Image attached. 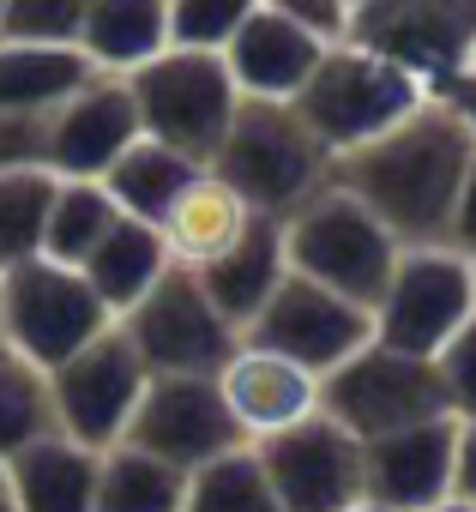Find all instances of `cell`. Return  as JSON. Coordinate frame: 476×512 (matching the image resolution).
Listing matches in <instances>:
<instances>
[{
    "mask_svg": "<svg viewBox=\"0 0 476 512\" xmlns=\"http://www.w3.org/2000/svg\"><path fill=\"white\" fill-rule=\"evenodd\" d=\"M470 157H476L470 127L440 97H428L392 133L338 157L332 181L344 193H356L392 229L398 247H440V241L452 247V211H458V187H464Z\"/></svg>",
    "mask_w": 476,
    "mask_h": 512,
    "instance_id": "6da1fadb",
    "label": "cell"
},
{
    "mask_svg": "<svg viewBox=\"0 0 476 512\" xmlns=\"http://www.w3.org/2000/svg\"><path fill=\"white\" fill-rule=\"evenodd\" d=\"M211 175L242 193L254 217L284 223L320 187H332V151L302 127V115L290 103L242 97V109H235V121L211 157Z\"/></svg>",
    "mask_w": 476,
    "mask_h": 512,
    "instance_id": "7a4b0ae2",
    "label": "cell"
},
{
    "mask_svg": "<svg viewBox=\"0 0 476 512\" xmlns=\"http://www.w3.org/2000/svg\"><path fill=\"white\" fill-rule=\"evenodd\" d=\"M434 91L410 73V67H398V61H386V55H374V49H362V43H332L326 55H320V67L308 73V85L296 91V115H302V127L332 151V163L338 157H350V151H362L368 139H380V133H392L404 115H416L422 103H428Z\"/></svg>",
    "mask_w": 476,
    "mask_h": 512,
    "instance_id": "3957f363",
    "label": "cell"
},
{
    "mask_svg": "<svg viewBox=\"0 0 476 512\" xmlns=\"http://www.w3.org/2000/svg\"><path fill=\"white\" fill-rule=\"evenodd\" d=\"M284 253H290L296 278H308V284H320V290H332V296L374 314V302H380V290H386L404 247L392 241V229L356 193H344L332 181L302 211L284 217Z\"/></svg>",
    "mask_w": 476,
    "mask_h": 512,
    "instance_id": "277c9868",
    "label": "cell"
},
{
    "mask_svg": "<svg viewBox=\"0 0 476 512\" xmlns=\"http://www.w3.org/2000/svg\"><path fill=\"white\" fill-rule=\"evenodd\" d=\"M127 91L139 103L145 139L193 157L199 169H211L235 109H242V91H235L217 49H163L157 61L127 73Z\"/></svg>",
    "mask_w": 476,
    "mask_h": 512,
    "instance_id": "5b68a950",
    "label": "cell"
},
{
    "mask_svg": "<svg viewBox=\"0 0 476 512\" xmlns=\"http://www.w3.org/2000/svg\"><path fill=\"white\" fill-rule=\"evenodd\" d=\"M109 326H115V314L97 302V290L73 266L25 260L13 272H0V338L37 374H55L67 356H79Z\"/></svg>",
    "mask_w": 476,
    "mask_h": 512,
    "instance_id": "8992f818",
    "label": "cell"
},
{
    "mask_svg": "<svg viewBox=\"0 0 476 512\" xmlns=\"http://www.w3.org/2000/svg\"><path fill=\"white\" fill-rule=\"evenodd\" d=\"M470 320H476L470 253H458L446 241L440 247H404L380 302H374V344L434 362Z\"/></svg>",
    "mask_w": 476,
    "mask_h": 512,
    "instance_id": "52a82bcc",
    "label": "cell"
},
{
    "mask_svg": "<svg viewBox=\"0 0 476 512\" xmlns=\"http://www.w3.org/2000/svg\"><path fill=\"white\" fill-rule=\"evenodd\" d=\"M320 416H332L344 434H356L368 446V440L404 434L416 422H440L452 410H446V386H440L434 362L368 344L320 380Z\"/></svg>",
    "mask_w": 476,
    "mask_h": 512,
    "instance_id": "ba28073f",
    "label": "cell"
},
{
    "mask_svg": "<svg viewBox=\"0 0 476 512\" xmlns=\"http://www.w3.org/2000/svg\"><path fill=\"white\" fill-rule=\"evenodd\" d=\"M115 326L139 350L151 380H163V374H223V362L242 344V332L205 302V290L187 266H169Z\"/></svg>",
    "mask_w": 476,
    "mask_h": 512,
    "instance_id": "9c48e42d",
    "label": "cell"
},
{
    "mask_svg": "<svg viewBox=\"0 0 476 512\" xmlns=\"http://www.w3.org/2000/svg\"><path fill=\"white\" fill-rule=\"evenodd\" d=\"M151 374L139 362V350L127 344L121 326H109L103 338H91L79 356H67L55 374H49V404H55V428L91 452H109L121 446L139 398H145Z\"/></svg>",
    "mask_w": 476,
    "mask_h": 512,
    "instance_id": "30bf717a",
    "label": "cell"
},
{
    "mask_svg": "<svg viewBox=\"0 0 476 512\" xmlns=\"http://www.w3.org/2000/svg\"><path fill=\"white\" fill-rule=\"evenodd\" d=\"M121 440L175 464V470H187V476L199 464L235 452V446H248L235 416H229V404H223V392H217V374H163V380H151Z\"/></svg>",
    "mask_w": 476,
    "mask_h": 512,
    "instance_id": "8fae6325",
    "label": "cell"
},
{
    "mask_svg": "<svg viewBox=\"0 0 476 512\" xmlns=\"http://www.w3.org/2000/svg\"><path fill=\"white\" fill-rule=\"evenodd\" d=\"M350 43L410 67L434 91L476 55V0H380L350 13Z\"/></svg>",
    "mask_w": 476,
    "mask_h": 512,
    "instance_id": "7c38bea8",
    "label": "cell"
},
{
    "mask_svg": "<svg viewBox=\"0 0 476 512\" xmlns=\"http://www.w3.org/2000/svg\"><path fill=\"white\" fill-rule=\"evenodd\" d=\"M242 344L278 350V356H290L296 368H308V374L326 380L332 368H344L356 350L374 344V314L290 272V278L278 284V296L260 308V320L242 332Z\"/></svg>",
    "mask_w": 476,
    "mask_h": 512,
    "instance_id": "4fadbf2b",
    "label": "cell"
},
{
    "mask_svg": "<svg viewBox=\"0 0 476 512\" xmlns=\"http://www.w3.org/2000/svg\"><path fill=\"white\" fill-rule=\"evenodd\" d=\"M284 512H350L362 506V440L332 416H308L284 434L254 440Z\"/></svg>",
    "mask_w": 476,
    "mask_h": 512,
    "instance_id": "5bb4252c",
    "label": "cell"
},
{
    "mask_svg": "<svg viewBox=\"0 0 476 512\" xmlns=\"http://www.w3.org/2000/svg\"><path fill=\"white\" fill-rule=\"evenodd\" d=\"M139 103L121 73H97L49 115V175L55 181H103L127 145H139Z\"/></svg>",
    "mask_w": 476,
    "mask_h": 512,
    "instance_id": "9a60e30c",
    "label": "cell"
},
{
    "mask_svg": "<svg viewBox=\"0 0 476 512\" xmlns=\"http://www.w3.org/2000/svg\"><path fill=\"white\" fill-rule=\"evenodd\" d=\"M452 470H458V416L416 422L404 434L362 446V500L392 512H434L440 500H452Z\"/></svg>",
    "mask_w": 476,
    "mask_h": 512,
    "instance_id": "2e32d148",
    "label": "cell"
},
{
    "mask_svg": "<svg viewBox=\"0 0 476 512\" xmlns=\"http://www.w3.org/2000/svg\"><path fill=\"white\" fill-rule=\"evenodd\" d=\"M217 392H223V404H229L248 446L320 416V374H308L290 356L260 350V344H235V356L217 374Z\"/></svg>",
    "mask_w": 476,
    "mask_h": 512,
    "instance_id": "e0dca14e",
    "label": "cell"
},
{
    "mask_svg": "<svg viewBox=\"0 0 476 512\" xmlns=\"http://www.w3.org/2000/svg\"><path fill=\"white\" fill-rule=\"evenodd\" d=\"M332 43H320L314 31H302L296 19L272 13V7H254L248 25L229 37L223 49V67L235 79L242 97H266V103H296V91L308 85V73L320 67Z\"/></svg>",
    "mask_w": 476,
    "mask_h": 512,
    "instance_id": "ac0fdd59",
    "label": "cell"
},
{
    "mask_svg": "<svg viewBox=\"0 0 476 512\" xmlns=\"http://www.w3.org/2000/svg\"><path fill=\"white\" fill-rule=\"evenodd\" d=\"M205 302L235 326V332H248L260 320V308L278 296V284L290 278V253H284V223L278 217H254L248 235L235 241L229 253H217L211 266L193 272Z\"/></svg>",
    "mask_w": 476,
    "mask_h": 512,
    "instance_id": "d6986e66",
    "label": "cell"
},
{
    "mask_svg": "<svg viewBox=\"0 0 476 512\" xmlns=\"http://www.w3.org/2000/svg\"><path fill=\"white\" fill-rule=\"evenodd\" d=\"M97 464L103 452L43 434L19 458H7V500L13 512H97Z\"/></svg>",
    "mask_w": 476,
    "mask_h": 512,
    "instance_id": "ffe728a7",
    "label": "cell"
},
{
    "mask_svg": "<svg viewBox=\"0 0 476 512\" xmlns=\"http://www.w3.org/2000/svg\"><path fill=\"white\" fill-rule=\"evenodd\" d=\"M248 223H254L248 199L235 193V187H223V181L205 169V175L169 205V217L157 223V235H163V247H169V260H175V266L199 272V266L217 260V253H229L235 241H242Z\"/></svg>",
    "mask_w": 476,
    "mask_h": 512,
    "instance_id": "44dd1931",
    "label": "cell"
},
{
    "mask_svg": "<svg viewBox=\"0 0 476 512\" xmlns=\"http://www.w3.org/2000/svg\"><path fill=\"white\" fill-rule=\"evenodd\" d=\"M79 49L97 73H139L169 49V0H91Z\"/></svg>",
    "mask_w": 476,
    "mask_h": 512,
    "instance_id": "7402d4cb",
    "label": "cell"
},
{
    "mask_svg": "<svg viewBox=\"0 0 476 512\" xmlns=\"http://www.w3.org/2000/svg\"><path fill=\"white\" fill-rule=\"evenodd\" d=\"M97 67L85 49H43V43H0V115H55Z\"/></svg>",
    "mask_w": 476,
    "mask_h": 512,
    "instance_id": "603a6c76",
    "label": "cell"
},
{
    "mask_svg": "<svg viewBox=\"0 0 476 512\" xmlns=\"http://www.w3.org/2000/svg\"><path fill=\"white\" fill-rule=\"evenodd\" d=\"M175 260H169V247H163V235L151 229V223H139V217H115V229L97 241V253L85 260V284L97 290V302L121 320L163 272H169Z\"/></svg>",
    "mask_w": 476,
    "mask_h": 512,
    "instance_id": "cb8c5ba5",
    "label": "cell"
},
{
    "mask_svg": "<svg viewBox=\"0 0 476 512\" xmlns=\"http://www.w3.org/2000/svg\"><path fill=\"white\" fill-rule=\"evenodd\" d=\"M205 169L193 163V157H181V151H169V145H157V139H139V145H127L121 151V163L103 175V193L115 199V211L121 217H139V223H163L169 217V205L199 181Z\"/></svg>",
    "mask_w": 476,
    "mask_h": 512,
    "instance_id": "d4e9b609",
    "label": "cell"
},
{
    "mask_svg": "<svg viewBox=\"0 0 476 512\" xmlns=\"http://www.w3.org/2000/svg\"><path fill=\"white\" fill-rule=\"evenodd\" d=\"M187 506V470L139 452V446H109L97 464V512H181Z\"/></svg>",
    "mask_w": 476,
    "mask_h": 512,
    "instance_id": "484cf974",
    "label": "cell"
},
{
    "mask_svg": "<svg viewBox=\"0 0 476 512\" xmlns=\"http://www.w3.org/2000/svg\"><path fill=\"white\" fill-rule=\"evenodd\" d=\"M115 199L103 193V181H61L55 205H49V229H43V260L85 272V260L97 253V241L115 229Z\"/></svg>",
    "mask_w": 476,
    "mask_h": 512,
    "instance_id": "4316f807",
    "label": "cell"
},
{
    "mask_svg": "<svg viewBox=\"0 0 476 512\" xmlns=\"http://www.w3.org/2000/svg\"><path fill=\"white\" fill-rule=\"evenodd\" d=\"M181 512H284L272 494V476L254 446H235L187 476V506Z\"/></svg>",
    "mask_w": 476,
    "mask_h": 512,
    "instance_id": "83f0119b",
    "label": "cell"
},
{
    "mask_svg": "<svg viewBox=\"0 0 476 512\" xmlns=\"http://www.w3.org/2000/svg\"><path fill=\"white\" fill-rule=\"evenodd\" d=\"M55 175L49 169H13L0 175V272H13L25 260H43V229L55 205Z\"/></svg>",
    "mask_w": 476,
    "mask_h": 512,
    "instance_id": "f1b7e54d",
    "label": "cell"
},
{
    "mask_svg": "<svg viewBox=\"0 0 476 512\" xmlns=\"http://www.w3.org/2000/svg\"><path fill=\"white\" fill-rule=\"evenodd\" d=\"M43 434H61L55 404H49V374H37L13 350H0V464L37 446Z\"/></svg>",
    "mask_w": 476,
    "mask_h": 512,
    "instance_id": "f546056e",
    "label": "cell"
},
{
    "mask_svg": "<svg viewBox=\"0 0 476 512\" xmlns=\"http://www.w3.org/2000/svg\"><path fill=\"white\" fill-rule=\"evenodd\" d=\"M91 0H0V43L79 49Z\"/></svg>",
    "mask_w": 476,
    "mask_h": 512,
    "instance_id": "4dcf8cb0",
    "label": "cell"
},
{
    "mask_svg": "<svg viewBox=\"0 0 476 512\" xmlns=\"http://www.w3.org/2000/svg\"><path fill=\"white\" fill-rule=\"evenodd\" d=\"M260 0H169V49H229Z\"/></svg>",
    "mask_w": 476,
    "mask_h": 512,
    "instance_id": "1f68e13d",
    "label": "cell"
},
{
    "mask_svg": "<svg viewBox=\"0 0 476 512\" xmlns=\"http://www.w3.org/2000/svg\"><path fill=\"white\" fill-rule=\"evenodd\" d=\"M434 368H440V386H446V410L458 422H476V320L434 356Z\"/></svg>",
    "mask_w": 476,
    "mask_h": 512,
    "instance_id": "d6a6232c",
    "label": "cell"
},
{
    "mask_svg": "<svg viewBox=\"0 0 476 512\" xmlns=\"http://www.w3.org/2000/svg\"><path fill=\"white\" fill-rule=\"evenodd\" d=\"M49 169V115H0V175Z\"/></svg>",
    "mask_w": 476,
    "mask_h": 512,
    "instance_id": "836d02e7",
    "label": "cell"
},
{
    "mask_svg": "<svg viewBox=\"0 0 476 512\" xmlns=\"http://www.w3.org/2000/svg\"><path fill=\"white\" fill-rule=\"evenodd\" d=\"M260 7L296 19V25L314 31L320 43H344V37H350V7H344V0H260Z\"/></svg>",
    "mask_w": 476,
    "mask_h": 512,
    "instance_id": "e575fe53",
    "label": "cell"
},
{
    "mask_svg": "<svg viewBox=\"0 0 476 512\" xmlns=\"http://www.w3.org/2000/svg\"><path fill=\"white\" fill-rule=\"evenodd\" d=\"M434 97H440V103L470 127V139H476V67H464V73H452L446 85H434Z\"/></svg>",
    "mask_w": 476,
    "mask_h": 512,
    "instance_id": "d590c367",
    "label": "cell"
},
{
    "mask_svg": "<svg viewBox=\"0 0 476 512\" xmlns=\"http://www.w3.org/2000/svg\"><path fill=\"white\" fill-rule=\"evenodd\" d=\"M452 247L470 253L476 247V157L464 169V187H458V211H452Z\"/></svg>",
    "mask_w": 476,
    "mask_h": 512,
    "instance_id": "8d00e7d4",
    "label": "cell"
},
{
    "mask_svg": "<svg viewBox=\"0 0 476 512\" xmlns=\"http://www.w3.org/2000/svg\"><path fill=\"white\" fill-rule=\"evenodd\" d=\"M452 494L476 500V422H458V470H452Z\"/></svg>",
    "mask_w": 476,
    "mask_h": 512,
    "instance_id": "74e56055",
    "label": "cell"
},
{
    "mask_svg": "<svg viewBox=\"0 0 476 512\" xmlns=\"http://www.w3.org/2000/svg\"><path fill=\"white\" fill-rule=\"evenodd\" d=\"M434 512H476V500H458V494H452V500H440Z\"/></svg>",
    "mask_w": 476,
    "mask_h": 512,
    "instance_id": "f35d334b",
    "label": "cell"
},
{
    "mask_svg": "<svg viewBox=\"0 0 476 512\" xmlns=\"http://www.w3.org/2000/svg\"><path fill=\"white\" fill-rule=\"evenodd\" d=\"M0 512H13V500H7V464H0Z\"/></svg>",
    "mask_w": 476,
    "mask_h": 512,
    "instance_id": "ab89813d",
    "label": "cell"
},
{
    "mask_svg": "<svg viewBox=\"0 0 476 512\" xmlns=\"http://www.w3.org/2000/svg\"><path fill=\"white\" fill-rule=\"evenodd\" d=\"M344 7H350V13H362V7H380V0H344Z\"/></svg>",
    "mask_w": 476,
    "mask_h": 512,
    "instance_id": "60d3db41",
    "label": "cell"
},
{
    "mask_svg": "<svg viewBox=\"0 0 476 512\" xmlns=\"http://www.w3.org/2000/svg\"><path fill=\"white\" fill-rule=\"evenodd\" d=\"M350 512H392V506H374V500H362V506H350Z\"/></svg>",
    "mask_w": 476,
    "mask_h": 512,
    "instance_id": "b9f144b4",
    "label": "cell"
},
{
    "mask_svg": "<svg viewBox=\"0 0 476 512\" xmlns=\"http://www.w3.org/2000/svg\"><path fill=\"white\" fill-rule=\"evenodd\" d=\"M470 278H476V247H470Z\"/></svg>",
    "mask_w": 476,
    "mask_h": 512,
    "instance_id": "7bdbcfd3",
    "label": "cell"
},
{
    "mask_svg": "<svg viewBox=\"0 0 476 512\" xmlns=\"http://www.w3.org/2000/svg\"><path fill=\"white\" fill-rule=\"evenodd\" d=\"M0 350H7V338H0Z\"/></svg>",
    "mask_w": 476,
    "mask_h": 512,
    "instance_id": "ee69618b",
    "label": "cell"
},
{
    "mask_svg": "<svg viewBox=\"0 0 476 512\" xmlns=\"http://www.w3.org/2000/svg\"><path fill=\"white\" fill-rule=\"evenodd\" d=\"M470 67H476V55H470Z\"/></svg>",
    "mask_w": 476,
    "mask_h": 512,
    "instance_id": "f6af8a7d",
    "label": "cell"
}]
</instances>
